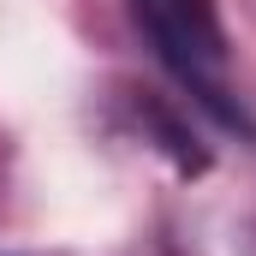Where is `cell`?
Wrapping results in <instances>:
<instances>
[{"mask_svg": "<svg viewBox=\"0 0 256 256\" xmlns=\"http://www.w3.org/2000/svg\"><path fill=\"white\" fill-rule=\"evenodd\" d=\"M126 12L155 48V60L191 90L196 108H208L232 131H250L244 102H232V72H226L232 54H226V24L214 0H126Z\"/></svg>", "mask_w": 256, "mask_h": 256, "instance_id": "obj_1", "label": "cell"}]
</instances>
